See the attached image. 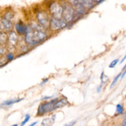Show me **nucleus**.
Wrapping results in <instances>:
<instances>
[{"label":"nucleus","instance_id":"nucleus-15","mask_svg":"<svg viewBox=\"0 0 126 126\" xmlns=\"http://www.w3.org/2000/svg\"><path fill=\"white\" fill-rule=\"evenodd\" d=\"M20 101H22V98H19V99H17V100H9V101H6L3 103H2V106L4 105V106H9V105H12L15 103H19Z\"/></svg>","mask_w":126,"mask_h":126},{"label":"nucleus","instance_id":"nucleus-8","mask_svg":"<svg viewBox=\"0 0 126 126\" xmlns=\"http://www.w3.org/2000/svg\"><path fill=\"white\" fill-rule=\"evenodd\" d=\"M15 29L16 30V32H17L19 35H23V34L25 35L26 32H27V27H26L25 24L22 21L18 22V23H16L15 24Z\"/></svg>","mask_w":126,"mask_h":126},{"label":"nucleus","instance_id":"nucleus-17","mask_svg":"<svg viewBox=\"0 0 126 126\" xmlns=\"http://www.w3.org/2000/svg\"><path fill=\"white\" fill-rule=\"evenodd\" d=\"M116 111H117V113L118 114H122L124 112V109L122 107L121 104H118L116 106Z\"/></svg>","mask_w":126,"mask_h":126},{"label":"nucleus","instance_id":"nucleus-1","mask_svg":"<svg viewBox=\"0 0 126 126\" xmlns=\"http://www.w3.org/2000/svg\"><path fill=\"white\" fill-rule=\"evenodd\" d=\"M47 34L42 29L34 30L31 26H27V32L25 34V42L28 46H34L45 40Z\"/></svg>","mask_w":126,"mask_h":126},{"label":"nucleus","instance_id":"nucleus-5","mask_svg":"<svg viewBox=\"0 0 126 126\" xmlns=\"http://www.w3.org/2000/svg\"><path fill=\"white\" fill-rule=\"evenodd\" d=\"M36 18H37L38 23L41 27L44 28H48L50 26V19L49 18V16L46 12L40 11L38 12L37 15H36Z\"/></svg>","mask_w":126,"mask_h":126},{"label":"nucleus","instance_id":"nucleus-16","mask_svg":"<svg viewBox=\"0 0 126 126\" xmlns=\"http://www.w3.org/2000/svg\"><path fill=\"white\" fill-rule=\"evenodd\" d=\"M13 18H14V14L12 12H6L4 14V19L9 20V21H11Z\"/></svg>","mask_w":126,"mask_h":126},{"label":"nucleus","instance_id":"nucleus-25","mask_svg":"<svg viewBox=\"0 0 126 126\" xmlns=\"http://www.w3.org/2000/svg\"><path fill=\"white\" fill-rule=\"evenodd\" d=\"M93 1H94L95 3H102V2H103V1H104V0H93Z\"/></svg>","mask_w":126,"mask_h":126},{"label":"nucleus","instance_id":"nucleus-29","mask_svg":"<svg viewBox=\"0 0 126 126\" xmlns=\"http://www.w3.org/2000/svg\"><path fill=\"white\" fill-rule=\"evenodd\" d=\"M36 124H37V121H36V122H34V123H33V124H31V125H30V126H34V125H36Z\"/></svg>","mask_w":126,"mask_h":126},{"label":"nucleus","instance_id":"nucleus-20","mask_svg":"<svg viewBox=\"0 0 126 126\" xmlns=\"http://www.w3.org/2000/svg\"><path fill=\"white\" fill-rule=\"evenodd\" d=\"M119 62V59H116V60H113V62L110 63V65H109V68H113L115 66L117 65V63Z\"/></svg>","mask_w":126,"mask_h":126},{"label":"nucleus","instance_id":"nucleus-14","mask_svg":"<svg viewBox=\"0 0 126 126\" xmlns=\"http://www.w3.org/2000/svg\"><path fill=\"white\" fill-rule=\"evenodd\" d=\"M6 42H8V36L4 32H3L1 30V34H0V43H1V46L4 45Z\"/></svg>","mask_w":126,"mask_h":126},{"label":"nucleus","instance_id":"nucleus-22","mask_svg":"<svg viewBox=\"0 0 126 126\" xmlns=\"http://www.w3.org/2000/svg\"><path fill=\"white\" fill-rule=\"evenodd\" d=\"M68 2L71 3V4L75 5V4H77V3H78V0H68Z\"/></svg>","mask_w":126,"mask_h":126},{"label":"nucleus","instance_id":"nucleus-24","mask_svg":"<svg viewBox=\"0 0 126 126\" xmlns=\"http://www.w3.org/2000/svg\"><path fill=\"white\" fill-rule=\"evenodd\" d=\"M125 74H126V69H125V72H124L123 73H122V75H121V79H123L124 78H125Z\"/></svg>","mask_w":126,"mask_h":126},{"label":"nucleus","instance_id":"nucleus-19","mask_svg":"<svg viewBox=\"0 0 126 126\" xmlns=\"http://www.w3.org/2000/svg\"><path fill=\"white\" fill-rule=\"evenodd\" d=\"M30 115L29 114H25V119H24V120L22 122L21 124H20V126H24L28 121L30 120Z\"/></svg>","mask_w":126,"mask_h":126},{"label":"nucleus","instance_id":"nucleus-6","mask_svg":"<svg viewBox=\"0 0 126 126\" xmlns=\"http://www.w3.org/2000/svg\"><path fill=\"white\" fill-rule=\"evenodd\" d=\"M66 23L64 19H56V18L51 17L50 18V29L52 30H62L63 28H65L66 26Z\"/></svg>","mask_w":126,"mask_h":126},{"label":"nucleus","instance_id":"nucleus-10","mask_svg":"<svg viewBox=\"0 0 126 126\" xmlns=\"http://www.w3.org/2000/svg\"><path fill=\"white\" fill-rule=\"evenodd\" d=\"M79 3H81L84 6L85 8H87V9H92L95 6V2L93 0H78Z\"/></svg>","mask_w":126,"mask_h":126},{"label":"nucleus","instance_id":"nucleus-2","mask_svg":"<svg viewBox=\"0 0 126 126\" xmlns=\"http://www.w3.org/2000/svg\"><path fill=\"white\" fill-rule=\"evenodd\" d=\"M75 15V11L73 9V8L68 3H65L63 5V14H62V18L66 23H70L72 21L73 18Z\"/></svg>","mask_w":126,"mask_h":126},{"label":"nucleus","instance_id":"nucleus-31","mask_svg":"<svg viewBox=\"0 0 126 126\" xmlns=\"http://www.w3.org/2000/svg\"><path fill=\"white\" fill-rule=\"evenodd\" d=\"M125 68H126V65H125ZM125 68H124V70H125Z\"/></svg>","mask_w":126,"mask_h":126},{"label":"nucleus","instance_id":"nucleus-27","mask_svg":"<svg viewBox=\"0 0 126 126\" xmlns=\"http://www.w3.org/2000/svg\"><path fill=\"white\" fill-rule=\"evenodd\" d=\"M47 81H48V78H46V79H44V80H43V82H41V84H44V83H46V82H47Z\"/></svg>","mask_w":126,"mask_h":126},{"label":"nucleus","instance_id":"nucleus-18","mask_svg":"<svg viewBox=\"0 0 126 126\" xmlns=\"http://www.w3.org/2000/svg\"><path fill=\"white\" fill-rule=\"evenodd\" d=\"M121 75H122V73H120V74H118V76H116L114 78V79H113V82L111 83V85H110V87H113V85L115 84V83L117 82V81L119 80V78L121 77Z\"/></svg>","mask_w":126,"mask_h":126},{"label":"nucleus","instance_id":"nucleus-4","mask_svg":"<svg viewBox=\"0 0 126 126\" xmlns=\"http://www.w3.org/2000/svg\"><path fill=\"white\" fill-rule=\"evenodd\" d=\"M57 101H58L57 99H55V100H52L50 102L40 104L39 109H38V115H43L46 113H50V112L55 110L54 105Z\"/></svg>","mask_w":126,"mask_h":126},{"label":"nucleus","instance_id":"nucleus-12","mask_svg":"<svg viewBox=\"0 0 126 126\" xmlns=\"http://www.w3.org/2000/svg\"><path fill=\"white\" fill-rule=\"evenodd\" d=\"M55 118H56V116L55 115H53L52 117L50 118H46V119H45L43 121L41 122V125L42 126H50L53 125L54 121H55Z\"/></svg>","mask_w":126,"mask_h":126},{"label":"nucleus","instance_id":"nucleus-28","mask_svg":"<svg viewBox=\"0 0 126 126\" xmlns=\"http://www.w3.org/2000/svg\"><path fill=\"white\" fill-rule=\"evenodd\" d=\"M125 59H126V55H125V57H124L123 59H122V61H121V62H120V63H123L124 62H125Z\"/></svg>","mask_w":126,"mask_h":126},{"label":"nucleus","instance_id":"nucleus-7","mask_svg":"<svg viewBox=\"0 0 126 126\" xmlns=\"http://www.w3.org/2000/svg\"><path fill=\"white\" fill-rule=\"evenodd\" d=\"M18 44V36L14 31H11L8 35V46L9 49H15Z\"/></svg>","mask_w":126,"mask_h":126},{"label":"nucleus","instance_id":"nucleus-11","mask_svg":"<svg viewBox=\"0 0 126 126\" xmlns=\"http://www.w3.org/2000/svg\"><path fill=\"white\" fill-rule=\"evenodd\" d=\"M11 27H12L11 21L4 19V18L2 19V20H1V30H3V28L5 30L9 31V30H11Z\"/></svg>","mask_w":126,"mask_h":126},{"label":"nucleus","instance_id":"nucleus-30","mask_svg":"<svg viewBox=\"0 0 126 126\" xmlns=\"http://www.w3.org/2000/svg\"><path fill=\"white\" fill-rule=\"evenodd\" d=\"M12 126H18L17 125H12Z\"/></svg>","mask_w":126,"mask_h":126},{"label":"nucleus","instance_id":"nucleus-26","mask_svg":"<svg viewBox=\"0 0 126 126\" xmlns=\"http://www.w3.org/2000/svg\"><path fill=\"white\" fill-rule=\"evenodd\" d=\"M121 126H126V119H125V120H124V122L122 123Z\"/></svg>","mask_w":126,"mask_h":126},{"label":"nucleus","instance_id":"nucleus-21","mask_svg":"<svg viewBox=\"0 0 126 126\" xmlns=\"http://www.w3.org/2000/svg\"><path fill=\"white\" fill-rule=\"evenodd\" d=\"M6 58H7L8 61H12L14 59V54L11 53V52H9V53L7 54V56H6Z\"/></svg>","mask_w":126,"mask_h":126},{"label":"nucleus","instance_id":"nucleus-3","mask_svg":"<svg viewBox=\"0 0 126 126\" xmlns=\"http://www.w3.org/2000/svg\"><path fill=\"white\" fill-rule=\"evenodd\" d=\"M50 12L51 14V17L61 19L62 18L63 6L61 5L60 3H56V2H54L50 6Z\"/></svg>","mask_w":126,"mask_h":126},{"label":"nucleus","instance_id":"nucleus-9","mask_svg":"<svg viewBox=\"0 0 126 126\" xmlns=\"http://www.w3.org/2000/svg\"><path fill=\"white\" fill-rule=\"evenodd\" d=\"M75 10H76V12L78 14V15H85V14H87V8H85L84 6H83L81 3H77V4H75Z\"/></svg>","mask_w":126,"mask_h":126},{"label":"nucleus","instance_id":"nucleus-13","mask_svg":"<svg viewBox=\"0 0 126 126\" xmlns=\"http://www.w3.org/2000/svg\"><path fill=\"white\" fill-rule=\"evenodd\" d=\"M67 104V100L66 98H62L61 100H58L57 102L55 103L54 105V109H60V108H62L64 107L65 105Z\"/></svg>","mask_w":126,"mask_h":126},{"label":"nucleus","instance_id":"nucleus-23","mask_svg":"<svg viewBox=\"0 0 126 126\" xmlns=\"http://www.w3.org/2000/svg\"><path fill=\"white\" fill-rule=\"evenodd\" d=\"M75 124H76V121H72V122H71V123H68V124H66L65 126H72V125H74Z\"/></svg>","mask_w":126,"mask_h":126}]
</instances>
